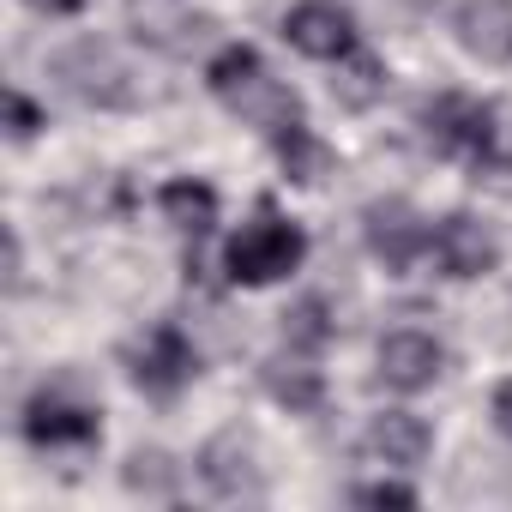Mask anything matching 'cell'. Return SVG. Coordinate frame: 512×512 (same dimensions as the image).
<instances>
[{
  "mask_svg": "<svg viewBox=\"0 0 512 512\" xmlns=\"http://www.w3.org/2000/svg\"><path fill=\"white\" fill-rule=\"evenodd\" d=\"M302 260H308V229L296 217H284L278 205H260L223 247V272L241 290L284 284L290 272H302Z\"/></svg>",
  "mask_w": 512,
  "mask_h": 512,
  "instance_id": "1",
  "label": "cell"
},
{
  "mask_svg": "<svg viewBox=\"0 0 512 512\" xmlns=\"http://www.w3.org/2000/svg\"><path fill=\"white\" fill-rule=\"evenodd\" d=\"M49 67H55V79H61L79 103H97V109H139V79H133V67H127L109 43H97V37L67 43Z\"/></svg>",
  "mask_w": 512,
  "mask_h": 512,
  "instance_id": "2",
  "label": "cell"
},
{
  "mask_svg": "<svg viewBox=\"0 0 512 512\" xmlns=\"http://www.w3.org/2000/svg\"><path fill=\"white\" fill-rule=\"evenodd\" d=\"M422 139L440 157H464V163H488L494 157V109L464 97V91H440L422 103Z\"/></svg>",
  "mask_w": 512,
  "mask_h": 512,
  "instance_id": "3",
  "label": "cell"
},
{
  "mask_svg": "<svg viewBox=\"0 0 512 512\" xmlns=\"http://www.w3.org/2000/svg\"><path fill=\"white\" fill-rule=\"evenodd\" d=\"M133 386L145 392V398H157V404H169V398H181L187 386H193V374H199V350H193V338L175 326V320H157L139 344H133Z\"/></svg>",
  "mask_w": 512,
  "mask_h": 512,
  "instance_id": "4",
  "label": "cell"
},
{
  "mask_svg": "<svg viewBox=\"0 0 512 512\" xmlns=\"http://www.w3.org/2000/svg\"><path fill=\"white\" fill-rule=\"evenodd\" d=\"M428 235H434V223L410 199H374L362 211V241L386 272H416L428 260Z\"/></svg>",
  "mask_w": 512,
  "mask_h": 512,
  "instance_id": "5",
  "label": "cell"
},
{
  "mask_svg": "<svg viewBox=\"0 0 512 512\" xmlns=\"http://www.w3.org/2000/svg\"><path fill=\"white\" fill-rule=\"evenodd\" d=\"M25 440L49 446V452H61V446H97L103 440V410L91 398L67 392V386H43L25 404Z\"/></svg>",
  "mask_w": 512,
  "mask_h": 512,
  "instance_id": "6",
  "label": "cell"
},
{
  "mask_svg": "<svg viewBox=\"0 0 512 512\" xmlns=\"http://www.w3.org/2000/svg\"><path fill=\"white\" fill-rule=\"evenodd\" d=\"M428 260L440 266V278H458V284L488 278V272L500 266V235H494L476 211H452V217H440L434 235H428Z\"/></svg>",
  "mask_w": 512,
  "mask_h": 512,
  "instance_id": "7",
  "label": "cell"
},
{
  "mask_svg": "<svg viewBox=\"0 0 512 512\" xmlns=\"http://www.w3.org/2000/svg\"><path fill=\"white\" fill-rule=\"evenodd\" d=\"M284 43L308 61H344L350 49H362L356 37V13L344 7V0H296V7L284 13Z\"/></svg>",
  "mask_w": 512,
  "mask_h": 512,
  "instance_id": "8",
  "label": "cell"
},
{
  "mask_svg": "<svg viewBox=\"0 0 512 512\" xmlns=\"http://www.w3.org/2000/svg\"><path fill=\"white\" fill-rule=\"evenodd\" d=\"M374 368H380V380H386L392 392H428V386L446 374V350H440V338L404 326V332H386V338H380Z\"/></svg>",
  "mask_w": 512,
  "mask_h": 512,
  "instance_id": "9",
  "label": "cell"
},
{
  "mask_svg": "<svg viewBox=\"0 0 512 512\" xmlns=\"http://www.w3.org/2000/svg\"><path fill=\"white\" fill-rule=\"evenodd\" d=\"M452 37L482 67H512V0H458Z\"/></svg>",
  "mask_w": 512,
  "mask_h": 512,
  "instance_id": "10",
  "label": "cell"
},
{
  "mask_svg": "<svg viewBox=\"0 0 512 512\" xmlns=\"http://www.w3.org/2000/svg\"><path fill=\"white\" fill-rule=\"evenodd\" d=\"M434 446V428L416 416V410H380L368 416V434H362V452L380 464V470H416Z\"/></svg>",
  "mask_w": 512,
  "mask_h": 512,
  "instance_id": "11",
  "label": "cell"
},
{
  "mask_svg": "<svg viewBox=\"0 0 512 512\" xmlns=\"http://www.w3.org/2000/svg\"><path fill=\"white\" fill-rule=\"evenodd\" d=\"M223 109H235L247 127H260L266 139H278V133H290L296 121H302V97L284 85V79H272V67H260V73H253Z\"/></svg>",
  "mask_w": 512,
  "mask_h": 512,
  "instance_id": "12",
  "label": "cell"
},
{
  "mask_svg": "<svg viewBox=\"0 0 512 512\" xmlns=\"http://www.w3.org/2000/svg\"><path fill=\"white\" fill-rule=\"evenodd\" d=\"M199 482L217 500H241V494H260V464H253V446L241 434H217L199 452Z\"/></svg>",
  "mask_w": 512,
  "mask_h": 512,
  "instance_id": "13",
  "label": "cell"
},
{
  "mask_svg": "<svg viewBox=\"0 0 512 512\" xmlns=\"http://www.w3.org/2000/svg\"><path fill=\"white\" fill-rule=\"evenodd\" d=\"M157 211H163V223H169L175 235H193V241H199V235L217 229V187L199 181V175H175V181H163Z\"/></svg>",
  "mask_w": 512,
  "mask_h": 512,
  "instance_id": "14",
  "label": "cell"
},
{
  "mask_svg": "<svg viewBox=\"0 0 512 512\" xmlns=\"http://www.w3.org/2000/svg\"><path fill=\"white\" fill-rule=\"evenodd\" d=\"M386 61L374 55V49H350L344 61H332V97L344 103V109H374L380 97H386Z\"/></svg>",
  "mask_w": 512,
  "mask_h": 512,
  "instance_id": "15",
  "label": "cell"
},
{
  "mask_svg": "<svg viewBox=\"0 0 512 512\" xmlns=\"http://www.w3.org/2000/svg\"><path fill=\"white\" fill-rule=\"evenodd\" d=\"M266 392L272 404H284L290 416H320L326 410V380L308 362H266Z\"/></svg>",
  "mask_w": 512,
  "mask_h": 512,
  "instance_id": "16",
  "label": "cell"
},
{
  "mask_svg": "<svg viewBox=\"0 0 512 512\" xmlns=\"http://www.w3.org/2000/svg\"><path fill=\"white\" fill-rule=\"evenodd\" d=\"M272 151H278V163H284V175H290L296 187H314V181H326V169H332V151H326V139H320L308 121H296L290 133H278Z\"/></svg>",
  "mask_w": 512,
  "mask_h": 512,
  "instance_id": "17",
  "label": "cell"
},
{
  "mask_svg": "<svg viewBox=\"0 0 512 512\" xmlns=\"http://www.w3.org/2000/svg\"><path fill=\"white\" fill-rule=\"evenodd\" d=\"M121 482H127L133 494H145V500H175V488H181V464H175L163 446H139V452L127 458Z\"/></svg>",
  "mask_w": 512,
  "mask_h": 512,
  "instance_id": "18",
  "label": "cell"
},
{
  "mask_svg": "<svg viewBox=\"0 0 512 512\" xmlns=\"http://www.w3.org/2000/svg\"><path fill=\"white\" fill-rule=\"evenodd\" d=\"M338 338V320H332V308H326V296H302V302H290V314H284V344L290 350H326Z\"/></svg>",
  "mask_w": 512,
  "mask_h": 512,
  "instance_id": "19",
  "label": "cell"
},
{
  "mask_svg": "<svg viewBox=\"0 0 512 512\" xmlns=\"http://www.w3.org/2000/svg\"><path fill=\"white\" fill-rule=\"evenodd\" d=\"M266 61H260V49H247V43H229V49H217L211 61H205V91L217 97V103H229L253 73H260Z\"/></svg>",
  "mask_w": 512,
  "mask_h": 512,
  "instance_id": "20",
  "label": "cell"
},
{
  "mask_svg": "<svg viewBox=\"0 0 512 512\" xmlns=\"http://www.w3.org/2000/svg\"><path fill=\"white\" fill-rule=\"evenodd\" d=\"M43 127H49V115L37 109V97H25V91H7V139H13V145H31Z\"/></svg>",
  "mask_w": 512,
  "mask_h": 512,
  "instance_id": "21",
  "label": "cell"
},
{
  "mask_svg": "<svg viewBox=\"0 0 512 512\" xmlns=\"http://www.w3.org/2000/svg\"><path fill=\"white\" fill-rule=\"evenodd\" d=\"M356 506H416V488L380 476V482H362V488H356Z\"/></svg>",
  "mask_w": 512,
  "mask_h": 512,
  "instance_id": "22",
  "label": "cell"
},
{
  "mask_svg": "<svg viewBox=\"0 0 512 512\" xmlns=\"http://www.w3.org/2000/svg\"><path fill=\"white\" fill-rule=\"evenodd\" d=\"M488 416H494V428L512 440V380H500V386H494V398H488Z\"/></svg>",
  "mask_w": 512,
  "mask_h": 512,
  "instance_id": "23",
  "label": "cell"
},
{
  "mask_svg": "<svg viewBox=\"0 0 512 512\" xmlns=\"http://www.w3.org/2000/svg\"><path fill=\"white\" fill-rule=\"evenodd\" d=\"M25 7H37L43 19H73V13H85V0H25Z\"/></svg>",
  "mask_w": 512,
  "mask_h": 512,
  "instance_id": "24",
  "label": "cell"
},
{
  "mask_svg": "<svg viewBox=\"0 0 512 512\" xmlns=\"http://www.w3.org/2000/svg\"><path fill=\"white\" fill-rule=\"evenodd\" d=\"M398 7H434V0H398Z\"/></svg>",
  "mask_w": 512,
  "mask_h": 512,
  "instance_id": "25",
  "label": "cell"
}]
</instances>
